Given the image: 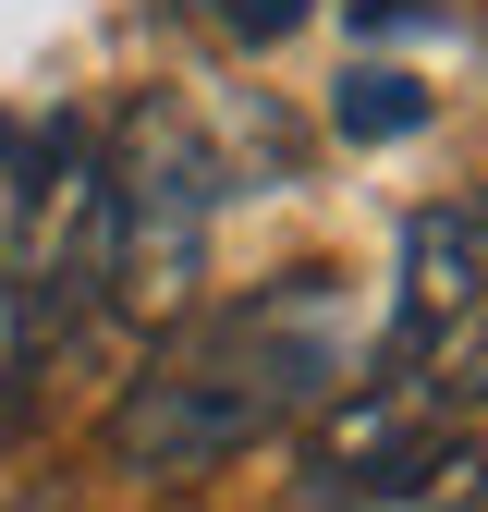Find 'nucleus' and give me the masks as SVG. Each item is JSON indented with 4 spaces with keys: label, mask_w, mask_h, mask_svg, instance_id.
Returning a JSON list of instances; mask_svg holds the SVG:
<instances>
[{
    "label": "nucleus",
    "mask_w": 488,
    "mask_h": 512,
    "mask_svg": "<svg viewBox=\"0 0 488 512\" xmlns=\"http://www.w3.org/2000/svg\"><path fill=\"white\" fill-rule=\"evenodd\" d=\"M354 354L366 342H354L342 281L330 269H281L269 293H244L232 317H208L159 378H135V391L110 403L98 452L122 476H208V464L244 452V439H269L305 403H330L354 378Z\"/></svg>",
    "instance_id": "obj_1"
},
{
    "label": "nucleus",
    "mask_w": 488,
    "mask_h": 512,
    "mask_svg": "<svg viewBox=\"0 0 488 512\" xmlns=\"http://www.w3.org/2000/svg\"><path fill=\"white\" fill-rule=\"evenodd\" d=\"M220 147L183 122L171 98L122 110L98 147V293L147 330H183L208 281V232H220Z\"/></svg>",
    "instance_id": "obj_2"
},
{
    "label": "nucleus",
    "mask_w": 488,
    "mask_h": 512,
    "mask_svg": "<svg viewBox=\"0 0 488 512\" xmlns=\"http://www.w3.org/2000/svg\"><path fill=\"white\" fill-rule=\"evenodd\" d=\"M86 305H98V147L49 122V147L13 183V342L25 354L74 342Z\"/></svg>",
    "instance_id": "obj_3"
},
{
    "label": "nucleus",
    "mask_w": 488,
    "mask_h": 512,
    "mask_svg": "<svg viewBox=\"0 0 488 512\" xmlns=\"http://www.w3.org/2000/svg\"><path fill=\"white\" fill-rule=\"evenodd\" d=\"M488 305V220L476 208H415L403 220V293H391V342H379V378H403L440 330Z\"/></svg>",
    "instance_id": "obj_4"
},
{
    "label": "nucleus",
    "mask_w": 488,
    "mask_h": 512,
    "mask_svg": "<svg viewBox=\"0 0 488 512\" xmlns=\"http://www.w3.org/2000/svg\"><path fill=\"white\" fill-rule=\"evenodd\" d=\"M330 122H342V135H366V147H391V135H415V122H427V86L391 74V61H366V74L330 86Z\"/></svg>",
    "instance_id": "obj_5"
},
{
    "label": "nucleus",
    "mask_w": 488,
    "mask_h": 512,
    "mask_svg": "<svg viewBox=\"0 0 488 512\" xmlns=\"http://www.w3.org/2000/svg\"><path fill=\"white\" fill-rule=\"evenodd\" d=\"M305 13H318V0H208V25H220L232 49H281Z\"/></svg>",
    "instance_id": "obj_6"
}]
</instances>
